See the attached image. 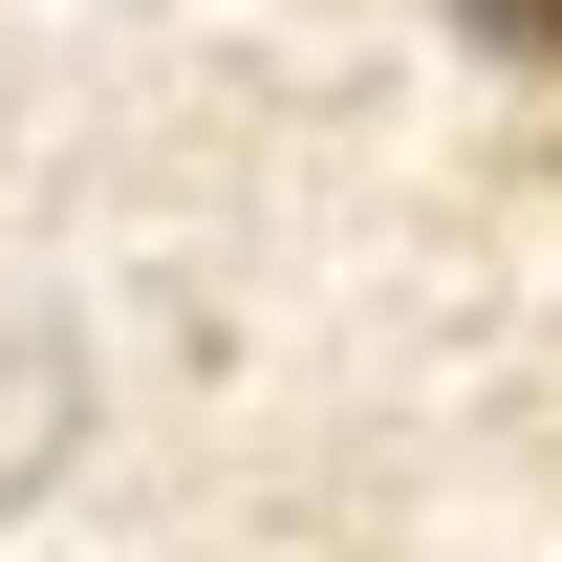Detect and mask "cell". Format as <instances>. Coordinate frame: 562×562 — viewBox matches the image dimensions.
Listing matches in <instances>:
<instances>
[{
    "instance_id": "6da1fadb",
    "label": "cell",
    "mask_w": 562,
    "mask_h": 562,
    "mask_svg": "<svg viewBox=\"0 0 562 562\" xmlns=\"http://www.w3.org/2000/svg\"><path fill=\"white\" fill-rule=\"evenodd\" d=\"M454 22H476L497 66H562V0H454Z\"/></svg>"
}]
</instances>
